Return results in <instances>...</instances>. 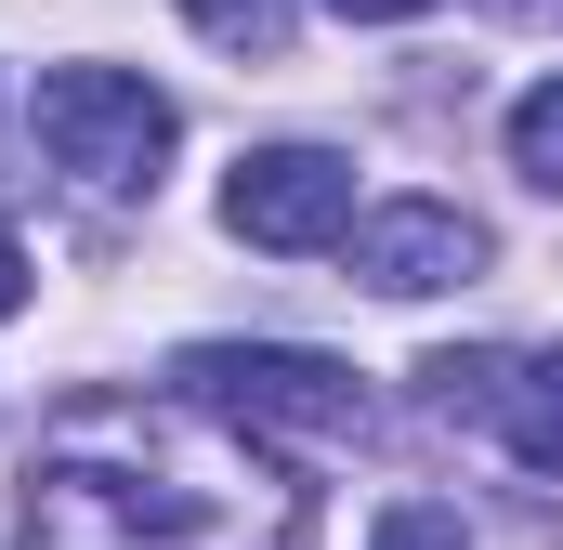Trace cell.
Instances as JSON below:
<instances>
[{
    "instance_id": "cell-12",
    "label": "cell",
    "mask_w": 563,
    "mask_h": 550,
    "mask_svg": "<svg viewBox=\"0 0 563 550\" xmlns=\"http://www.w3.org/2000/svg\"><path fill=\"white\" fill-rule=\"evenodd\" d=\"M498 13H551V0H498Z\"/></svg>"
},
{
    "instance_id": "cell-5",
    "label": "cell",
    "mask_w": 563,
    "mask_h": 550,
    "mask_svg": "<svg viewBox=\"0 0 563 550\" xmlns=\"http://www.w3.org/2000/svg\"><path fill=\"white\" fill-rule=\"evenodd\" d=\"M432 419H485L525 472H563V341L551 354H420Z\"/></svg>"
},
{
    "instance_id": "cell-8",
    "label": "cell",
    "mask_w": 563,
    "mask_h": 550,
    "mask_svg": "<svg viewBox=\"0 0 563 550\" xmlns=\"http://www.w3.org/2000/svg\"><path fill=\"white\" fill-rule=\"evenodd\" d=\"M197 13V40H223V53H288V0H184Z\"/></svg>"
},
{
    "instance_id": "cell-3",
    "label": "cell",
    "mask_w": 563,
    "mask_h": 550,
    "mask_svg": "<svg viewBox=\"0 0 563 550\" xmlns=\"http://www.w3.org/2000/svg\"><path fill=\"white\" fill-rule=\"evenodd\" d=\"M170 92L132 66H53L40 79V144L53 170H79L92 197H157V157H170Z\"/></svg>"
},
{
    "instance_id": "cell-10",
    "label": "cell",
    "mask_w": 563,
    "mask_h": 550,
    "mask_svg": "<svg viewBox=\"0 0 563 550\" xmlns=\"http://www.w3.org/2000/svg\"><path fill=\"white\" fill-rule=\"evenodd\" d=\"M341 26H407V13H432V0H328Z\"/></svg>"
},
{
    "instance_id": "cell-1",
    "label": "cell",
    "mask_w": 563,
    "mask_h": 550,
    "mask_svg": "<svg viewBox=\"0 0 563 550\" xmlns=\"http://www.w3.org/2000/svg\"><path fill=\"white\" fill-rule=\"evenodd\" d=\"M301 538H314V498L184 394L66 407L13 512V550H301Z\"/></svg>"
},
{
    "instance_id": "cell-4",
    "label": "cell",
    "mask_w": 563,
    "mask_h": 550,
    "mask_svg": "<svg viewBox=\"0 0 563 550\" xmlns=\"http://www.w3.org/2000/svg\"><path fill=\"white\" fill-rule=\"evenodd\" d=\"M223 237L250 250H341L354 237V157L328 144H250L223 184Z\"/></svg>"
},
{
    "instance_id": "cell-6",
    "label": "cell",
    "mask_w": 563,
    "mask_h": 550,
    "mask_svg": "<svg viewBox=\"0 0 563 550\" xmlns=\"http://www.w3.org/2000/svg\"><path fill=\"white\" fill-rule=\"evenodd\" d=\"M354 275L380 288V301H432V288H459V275H485V223L459 210V197H380V210H354Z\"/></svg>"
},
{
    "instance_id": "cell-9",
    "label": "cell",
    "mask_w": 563,
    "mask_h": 550,
    "mask_svg": "<svg viewBox=\"0 0 563 550\" xmlns=\"http://www.w3.org/2000/svg\"><path fill=\"white\" fill-rule=\"evenodd\" d=\"M367 550H472V525H459L445 498H394V512L367 525Z\"/></svg>"
},
{
    "instance_id": "cell-11",
    "label": "cell",
    "mask_w": 563,
    "mask_h": 550,
    "mask_svg": "<svg viewBox=\"0 0 563 550\" xmlns=\"http://www.w3.org/2000/svg\"><path fill=\"white\" fill-rule=\"evenodd\" d=\"M13 301H26V250L0 237V315H13Z\"/></svg>"
},
{
    "instance_id": "cell-2",
    "label": "cell",
    "mask_w": 563,
    "mask_h": 550,
    "mask_svg": "<svg viewBox=\"0 0 563 550\" xmlns=\"http://www.w3.org/2000/svg\"><path fill=\"white\" fill-rule=\"evenodd\" d=\"M170 394L197 419H223V432H250V446L367 432V381L341 354H301V341H197V354H170Z\"/></svg>"
},
{
    "instance_id": "cell-7",
    "label": "cell",
    "mask_w": 563,
    "mask_h": 550,
    "mask_svg": "<svg viewBox=\"0 0 563 550\" xmlns=\"http://www.w3.org/2000/svg\"><path fill=\"white\" fill-rule=\"evenodd\" d=\"M511 170H525V184H551V197H563V79H538V92L511 106Z\"/></svg>"
}]
</instances>
